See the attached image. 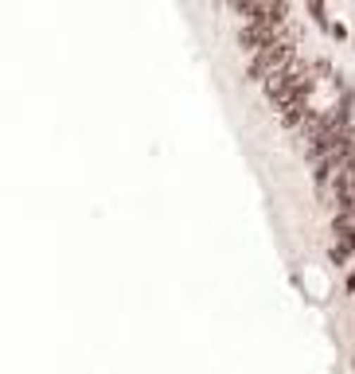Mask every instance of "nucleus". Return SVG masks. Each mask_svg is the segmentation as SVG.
Here are the masks:
<instances>
[{
  "mask_svg": "<svg viewBox=\"0 0 355 374\" xmlns=\"http://www.w3.org/2000/svg\"><path fill=\"white\" fill-rule=\"evenodd\" d=\"M347 292H355V269H351V277H347Z\"/></svg>",
  "mask_w": 355,
  "mask_h": 374,
  "instance_id": "f257e3e1",
  "label": "nucleus"
}]
</instances>
